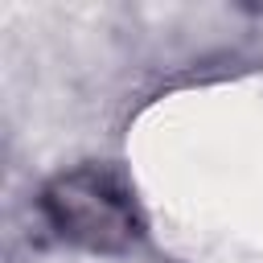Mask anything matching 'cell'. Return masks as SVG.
Masks as SVG:
<instances>
[{"instance_id":"1","label":"cell","mask_w":263,"mask_h":263,"mask_svg":"<svg viewBox=\"0 0 263 263\" xmlns=\"http://www.w3.org/2000/svg\"><path fill=\"white\" fill-rule=\"evenodd\" d=\"M37 210L62 242L90 255H123L144 234L140 205L132 201L127 185L103 164H78L58 173L41 189Z\"/></svg>"}]
</instances>
